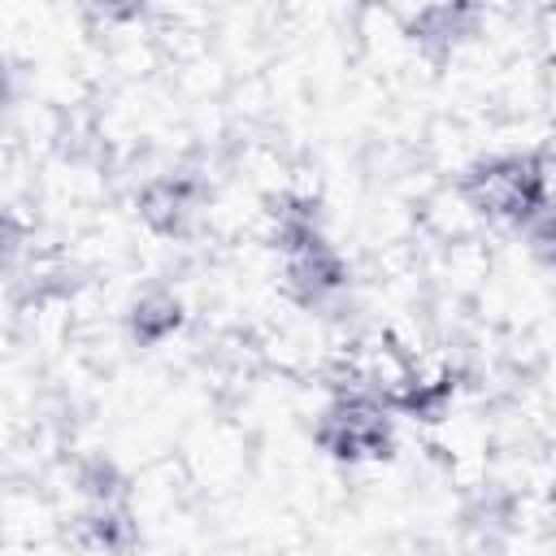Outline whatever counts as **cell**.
<instances>
[{"instance_id": "cell-1", "label": "cell", "mask_w": 556, "mask_h": 556, "mask_svg": "<svg viewBox=\"0 0 556 556\" xmlns=\"http://www.w3.org/2000/svg\"><path fill=\"white\" fill-rule=\"evenodd\" d=\"M456 191L478 217L526 230L552 200V174L539 152H495L465 165Z\"/></svg>"}, {"instance_id": "cell-2", "label": "cell", "mask_w": 556, "mask_h": 556, "mask_svg": "<svg viewBox=\"0 0 556 556\" xmlns=\"http://www.w3.org/2000/svg\"><path fill=\"white\" fill-rule=\"evenodd\" d=\"M313 447L339 465H374L395 456V413L369 395H330L313 417Z\"/></svg>"}, {"instance_id": "cell-3", "label": "cell", "mask_w": 556, "mask_h": 556, "mask_svg": "<svg viewBox=\"0 0 556 556\" xmlns=\"http://www.w3.org/2000/svg\"><path fill=\"white\" fill-rule=\"evenodd\" d=\"M278 256V287L291 304L308 308V313H326L334 308L348 287H352V265L348 256L330 243V235H308L300 243H287L274 252Z\"/></svg>"}, {"instance_id": "cell-4", "label": "cell", "mask_w": 556, "mask_h": 556, "mask_svg": "<svg viewBox=\"0 0 556 556\" xmlns=\"http://www.w3.org/2000/svg\"><path fill=\"white\" fill-rule=\"evenodd\" d=\"M208 178L195 165H174L139 182L135 191V217L156 239H187L195 235L204 208H208Z\"/></svg>"}, {"instance_id": "cell-5", "label": "cell", "mask_w": 556, "mask_h": 556, "mask_svg": "<svg viewBox=\"0 0 556 556\" xmlns=\"http://www.w3.org/2000/svg\"><path fill=\"white\" fill-rule=\"evenodd\" d=\"M482 22H486V9L478 4H421L404 13V39L417 48V56H426L430 65H443L465 43L478 39Z\"/></svg>"}, {"instance_id": "cell-6", "label": "cell", "mask_w": 556, "mask_h": 556, "mask_svg": "<svg viewBox=\"0 0 556 556\" xmlns=\"http://www.w3.org/2000/svg\"><path fill=\"white\" fill-rule=\"evenodd\" d=\"M70 543L87 556H135L139 547V513L130 500L113 504H78L70 517Z\"/></svg>"}, {"instance_id": "cell-7", "label": "cell", "mask_w": 556, "mask_h": 556, "mask_svg": "<svg viewBox=\"0 0 556 556\" xmlns=\"http://www.w3.org/2000/svg\"><path fill=\"white\" fill-rule=\"evenodd\" d=\"M182 321H187V304H182V295H174L169 287H148V291H139V295L126 304V313H122L126 339H130L135 348H143V352L165 348V343L182 330Z\"/></svg>"}, {"instance_id": "cell-8", "label": "cell", "mask_w": 556, "mask_h": 556, "mask_svg": "<svg viewBox=\"0 0 556 556\" xmlns=\"http://www.w3.org/2000/svg\"><path fill=\"white\" fill-rule=\"evenodd\" d=\"M456 400V374L452 369H439V374H426V369H408L404 382L391 391L387 408L400 413V417H413V421H443L447 408Z\"/></svg>"}, {"instance_id": "cell-9", "label": "cell", "mask_w": 556, "mask_h": 556, "mask_svg": "<svg viewBox=\"0 0 556 556\" xmlns=\"http://www.w3.org/2000/svg\"><path fill=\"white\" fill-rule=\"evenodd\" d=\"M269 217V248H287V243H300L308 235H321L326 230V213H321V200L308 195V191H278L265 208Z\"/></svg>"}, {"instance_id": "cell-10", "label": "cell", "mask_w": 556, "mask_h": 556, "mask_svg": "<svg viewBox=\"0 0 556 556\" xmlns=\"http://www.w3.org/2000/svg\"><path fill=\"white\" fill-rule=\"evenodd\" d=\"M74 491H78V504H113L135 495L130 473L113 456H83L74 465Z\"/></svg>"}, {"instance_id": "cell-11", "label": "cell", "mask_w": 556, "mask_h": 556, "mask_svg": "<svg viewBox=\"0 0 556 556\" xmlns=\"http://www.w3.org/2000/svg\"><path fill=\"white\" fill-rule=\"evenodd\" d=\"M526 248H530V256H534L539 265L556 269V195H552L547 208L526 226Z\"/></svg>"}]
</instances>
